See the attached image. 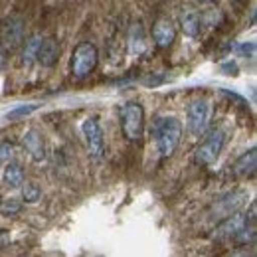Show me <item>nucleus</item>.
Here are the masks:
<instances>
[{
  "label": "nucleus",
  "instance_id": "nucleus-1",
  "mask_svg": "<svg viewBox=\"0 0 257 257\" xmlns=\"http://www.w3.org/2000/svg\"><path fill=\"white\" fill-rule=\"evenodd\" d=\"M182 123L176 119V117H159L155 121V127H153V135L157 139V149L161 153L162 159H170L180 141H182Z\"/></svg>",
  "mask_w": 257,
  "mask_h": 257
},
{
  "label": "nucleus",
  "instance_id": "nucleus-2",
  "mask_svg": "<svg viewBox=\"0 0 257 257\" xmlns=\"http://www.w3.org/2000/svg\"><path fill=\"white\" fill-rule=\"evenodd\" d=\"M214 117V105L206 97H198L188 105L186 111V128L194 139H200L208 133Z\"/></svg>",
  "mask_w": 257,
  "mask_h": 257
},
{
  "label": "nucleus",
  "instance_id": "nucleus-3",
  "mask_svg": "<svg viewBox=\"0 0 257 257\" xmlns=\"http://www.w3.org/2000/svg\"><path fill=\"white\" fill-rule=\"evenodd\" d=\"M255 224V204H251L249 208V214H243V212H233L229 216L222 218V222L214 227V233H212V239L214 241H220V243H225V241H233L237 237V233L247 227V225Z\"/></svg>",
  "mask_w": 257,
  "mask_h": 257
},
{
  "label": "nucleus",
  "instance_id": "nucleus-4",
  "mask_svg": "<svg viewBox=\"0 0 257 257\" xmlns=\"http://www.w3.org/2000/svg\"><path fill=\"white\" fill-rule=\"evenodd\" d=\"M99 64V52L93 42H79L71 54V75L73 79H85L95 71Z\"/></svg>",
  "mask_w": 257,
  "mask_h": 257
},
{
  "label": "nucleus",
  "instance_id": "nucleus-5",
  "mask_svg": "<svg viewBox=\"0 0 257 257\" xmlns=\"http://www.w3.org/2000/svg\"><path fill=\"white\" fill-rule=\"evenodd\" d=\"M225 143H227V131L222 127L214 128L208 133V137L198 145V149L194 151V162L200 166H210L218 161V157L222 155Z\"/></svg>",
  "mask_w": 257,
  "mask_h": 257
},
{
  "label": "nucleus",
  "instance_id": "nucleus-6",
  "mask_svg": "<svg viewBox=\"0 0 257 257\" xmlns=\"http://www.w3.org/2000/svg\"><path fill=\"white\" fill-rule=\"evenodd\" d=\"M121 128L127 141L139 143L145 135V109L139 101H127L121 109Z\"/></svg>",
  "mask_w": 257,
  "mask_h": 257
},
{
  "label": "nucleus",
  "instance_id": "nucleus-7",
  "mask_svg": "<svg viewBox=\"0 0 257 257\" xmlns=\"http://www.w3.org/2000/svg\"><path fill=\"white\" fill-rule=\"evenodd\" d=\"M26 38V24L22 18H6L0 24V48L4 52H16Z\"/></svg>",
  "mask_w": 257,
  "mask_h": 257
},
{
  "label": "nucleus",
  "instance_id": "nucleus-8",
  "mask_svg": "<svg viewBox=\"0 0 257 257\" xmlns=\"http://www.w3.org/2000/svg\"><path fill=\"white\" fill-rule=\"evenodd\" d=\"M81 133H83L89 157L95 161H101L105 155V135H103V128L99 125L97 117H85L81 123Z\"/></svg>",
  "mask_w": 257,
  "mask_h": 257
},
{
  "label": "nucleus",
  "instance_id": "nucleus-9",
  "mask_svg": "<svg viewBox=\"0 0 257 257\" xmlns=\"http://www.w3.org/2000/svg\"><path fill=\"white\" fill-rule=\"evenodd\" d=\"M245 202H247V192H245V190H241V188L229 190V192H225L224 196L216 202V206H214V214L222 220V218H225V216H229V214L241 210V208L245 206Z\"/></svg>",
  "mask_w": 257,
  "mask_h": 257
},
{
  "label": "nucleus",
  "instance_id": "nucleus-10",
  "mask_svg": "<svg viewBox=\"0 0 257 257\" xmlns=\"http://www.w3.org/2000/svg\"><path fill=\"white\" fill-rule=\"evenodd\" d=\"M151 34H153L155 46L166 50V48H170V46L174 44L178 30H176V26H174V22H172L170 18H159V20L153 24V32Z\"/></svg>",
  "mask_w": 257,
  "mask_h": 257
},
{
  "label": "nucleus",
  "instance_id": "nucleus-11",
  "mask_svg": "<svg viewBox=\"0 0 257 257\" xmlns=\"http://www.w3.org/2000/svg\"><path fill=\"white\" fill-rule=\"evenodd\" d=\"M22 143H24V149H26V153L30 155V159L34 162L46 161V141H44V135L38 128H28L24 133Z\"/></svg>",
  "mask_w": 257,
  "mask_h": 257
},
{
  "label": "nucleus",
  "instance_id": "nucleus-12",
  "mask_svg": "<svg viewBox=\"0 0 257 257\" xmlns=\"http://www.w3.org/2000/svg\"><path fill=\"white\" fill-rule=\"evenodd\" d=\"M60 60V42L58 38L50 36V38H44L42 44H40V50H38V64L44 65V67H54Z\"/></svg>",
  "mask_w": 257,
  "mask_h": 257
},
{
  "label": "nucleus",
  "instance_id": "nucleus-13",
  "mask_svg": "<svg viewBox=\"0 0 257 257\" xmlns=\"http://www.w3.org/2000/svg\"><path fill=\"white\" fill-rule=\"evenodd\" d=\"M255 164H257V153L255 149H249L245 151L241 157H237L235 162L231 164V170L229 174L235 176V178H247L255 172Z\"/></svg>",
  "mask_w": 257,
  "mask_h": 257
},
{
  "label": "nucleus",
  "instance_id": "nucleus-14",
  "mask_svg": "<svg viewBox=\"0 0 257 257\" xmlns=\"http://www.w3.org/2000/svg\"><path fill=\"white\" fill-rule=\"evenodd\" d=\"M202 26H204V22H202V14L198 10L186 8L180 14V30L186 34L188 38H200Z\"/></svg>",
  "mask_w": 257,
  "mask_h": 257
},
{
  "label": "nucleus",
  "instance_id": "nucleus-15",
  "mask_svg": "<svg viewBox=\"0 0 257 257\" xmlns=\"http://www.w3.org/2000/svg\"><path fill=\"white\" fill-rule=\"evenodd\" d=\"M127 44H128V52H131L133 56H141V54L147 52L149 42H147V34H145V28H143L141 22L131 24L128 36H127Z\"/></svg>",
  "mask_w": 257,
  "mask_h": 257
},
{
  "label": "nucleus",
  "instance_id": "nucleus-16",
  "mask_svg": "<svg viewBox=\"0 0 257 257\" xmlns=\"http://www.w3.org/2000/svg\"><path fill=\"white\" fill-rule=\"evenodd\" d=\"M2 180L8 188H20L22 182H24V168L16 162H8L6 168H4V174H2Z\"/></svg>",
  "mask_w": 257,
  "mask_h": 257
},
{
  "label": "nucleus",
  "instance_id": "nucleus-17",
  "mask_svg": "<svg viewBox=\"0 0 257 257\" xmlns=\"http://www.w3.org/2000/svg\"><path fill=\"white\" fill-rule=\"evenodd\" d=\"M42 36L40 34H34L30 36L26 42H24V50H22V65H26V67H30V65L38 60V50H40V44H42Z\"/></svg>",
  "mask_w": 257,
  "mask_h": 257
},
{
  "label": "nucleus",
  "instance_id": "nucleus-18",
  "mask_svg": "<svg viewBox=\"0 0 257 257\" xmlns=\"http://www.w3.org/2000/svg\"><path fill=\"white\" fill-rule=\"evenodd\" d=\"M42 198V188L36 182H22V202L24 204H38Z\"/></svg>",
  "mask_w": 257,
  "mask_h": 257
},
{
  "label": "nucleus",
  "instance_id": "nucleus-19",
  "mask_svg": "<svg viewBox=\"0 0 257 257\" xmlns=\"http://www.w3.org/2000/svg\"><path fill=\"white\" fill-rule=\"evenodd\" d=\"M22 212V202L18 198H6L0 200V214L2 216H16Z\"/></svg>",
  "mask_w": 257,
  "mask_h": 257
},
{
  "label": "nucleus",
  "instance_id": "nucleus-20",
  "mask_svg": "<svg viewBox=\"0 0 257 257\" xmlns=\"http://www.w3.org/2000/svg\"><path fill=\"white\" fill-rule=\"evenodd\" d=\"M224 20V14L218 8H210L206 14H202V22L204 26H220Z\"/></svg>",
  "mask_w": 257,
  "mask_h": 257
},
{
  "label": "nucleus",
  "instance_id": "nucleus-21",
  "mask_svg": "<svg viewBox=\"0 0 257 257\" xmlns=\"http://www.w3.org/2000/svg\"><path fill=\"white\" fill-rule=\"evenodd\" d=\"M38 109V105H26V107H18V109H14V111H10L8 113V119H18V117H26V115H30Z\"/></svg>",
  "mask_w": 257,
  "mask_h": 257
},
{
  "label": "nucleus",
  "instance_id": "nucleus-22",
  "mask_svg": "<svg viewBox=\"0 0 257 257\" xmlns=\"http://www.w3.org/2000/svg\"><path fill=\"white\" fill-rule=\"evenodd\" d=\"M14 157V145L10 141H4L0 145V161H10Z\"/></svg>",
  "mask_w": 257,
  "mask_h": 257
},
{
  "label": "nucleus",
  "instance_id": "nucleus-23",
  "mask_svg": "<svg viewBox=\"0 0 257 257\" xmlns=\"http://www.w3.org/2000/svg\"><path fill=\"white\" fill-rule=\"evenodd\" d=\"M143 83H145L147 87H157V85H161V83H164V77H157V75H149V77H145V79H143Z\"/></svg>",
  "mask_w": 257,
  "mask_h": 257
},
{
  "label": "nucleus",
  "instance_id": "nucleus-24",
  "mask_svg": "<svg viewBox=\"0 0 257 257\" xmlns=\"http://www.w3.org/2000/svg\"><path fill=\"white\" fill-rule=\"evenodd\" d=\"M222 93H224L225 97H229V99H233V101H237L241 107H247V101L243 99L241 95H237V93H231V91H227V89H222Z\"/></svg>",
  "mask_w": 257,
  "mask_h": 257
},
{
  "label": "nucleus",
  "instance_id": "nucleus-25",
  "mask_svg": "<svg viewBox=\"0 0 257 257\" xmlns=\"http://www.w3.org/2000/svg\"><path fill=\"white\" fill-rule=\"evenodd\" d=\"M222 71H227L225 75H235V71H237V67H235V64H231V62H227V64L222 65Z\"/></svg>",
  "mask_w": 257,
  "mask_h": 257
},
{
  "label": "nucleus",
  "instance_id": "nucleus-26",
  "mask_svg": "<svg viewBox=\"0 0 257 257\" xmlns=\"http://www.w3.org/2000/svg\"><path fill=\"white\" fill-rule=\"evenodd\" d=\"M8 241H10V233H8V229H0V247L6 245Z\"/></svg>",
  "mask_w": 257,
  "mask_h": 257
},
{
  "label": "nucleus",
  "instance_id": "nucleus-27",
  "mask_svg": "<svg viewBox=\"0 0 257 257\" xmlns=\"http://www.w3.org/2000/svg\"><path fill=\"white\" fill-rule=\"evenodd\" d=\"M6 56H8V52H4V50L0 48V69L6 65Z\"/></svg>",
  "mask_w": 257,
  "mask_h": 257
},
{
  "label": "nucleus",
  "instance_id": "nucleus-28",
  "mask_svg": "<svg viewBox=\"0 0 257 257\" xmlns=\"http://www.w3.org/2000/svg\"><path fill=\"white\" fill-rule=\"evenodd\" d=\"M198 2H202V4H212V2H216V0H198Z\"/></svg>",
  "mask_w": 257,
  "mask_h": 257
}]
</instances>
